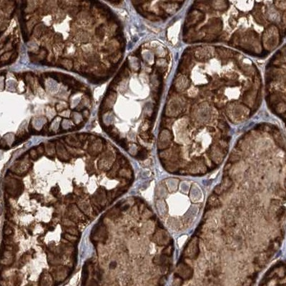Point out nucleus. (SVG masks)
Returning <instances> with one entry per match:
<instances>
[{
  "mask_svg": "<svg viewBox=\"0 0 286 286\" xmlns=\"http://www.w3.org/2000/svg\"><path fill=\"white\" fill-rule=\"evenodd\" d=\"M214 193L215 194V195H221L222 194V192H223L222 191V188H221V186H220V185H217L216 187L214 188Z\"/></svg>",
  "mask_w": 286,
  "mask_h": 286,
  "instance_id": "10",
  "label": "nucleus"
},
{
  "mask_svg": "<svg viewBox=\"0 0 286 286\" xmlns=\"http://www.w3.org/2000/svg\"><path fill=\"white\" fill-rule=\"evenodd\" d=\"M147 157V150L144 149H142L138 151L137 154V158L140 160H144Z\"/></svg>",
  "mask_w": 286,
  "mask_h": 286,
  "instance_id": "6",
  "label": "nucleus"
},
{
  "mask_svg": "<svg viewBox=\"0 0 286 286\" xmlns=\"http://www.w3.org/2000/svg\"><path fill=\"white\" fill-rule=\"evenodd\" d=\"M220 206H221V202H220V200H219V198L217 197V195H212L208 198V204H207V208H208L206 210V211H208L211 208H220Z\"/></svg>",
  "mask_w": 286,
  "mask_h": 286,
  "instance_id": "2",
  "label": "nucleus"
},
{
  "mask_svg": "<svg viewBox=\"0 0 286 286\" xmlns=\"http://www.w3.org/2000/svg\"><path fill=\"white\" fill-rule=\"evenodd\" d=\"M232 167V163H230V162H228L226 165H225V167H224V172H229V170H230V168H231Z\"/></svg>",
  "mask_w": 286,
  "mask_h": 286,
  "instance_id": "13",
  "label": "nucleus"
},
{
  "mask_svg": "<svg viewBox=\"0 0 286 286\" xmlns=\"http://www.w3.org/2000/svg\"><path fill=\"white\" fill-rule=\"evenodd\" d=\"M167 261V259L165 255H156L153 258V263L154 264L158 265H165Z\"/></svg>",
  "mask_w": 286,
  "mask_h": 286,
  "instance_id": "4",
  "label": "nucleus"
},
{
  "mask_svg": "<svg viewBox=\"0 0 286 286\" xmlns=\"http://www.w3.org/2000/svg\"><path fill=\"white\" fill-rule=\"evenodd\" d=\"M37 154H39V155H42V154L44 153V147H43V145L42 144H40L38 147H37Z\"/></svg>",
  "mask_w": 286,
  "mask_h": 286,
  "instance_id": "12",
  "label": "nucleus"
},
{
  "mask_svg": "<svg viewBox=\"0 0 286 286\" xmlns=\"http://www.w3.org/2000/svg\"><path fill=\"white\" fill-rule=\"evenodd\" d=\"M239 160H240V157L238 154H231L230 158H229V162H230V163L232 164L233 162H238Z\"/></svg>",
  "mask_w": 286,
  "mask_h": 286,
  "instance_id": "9",
  "label": "nucleus"
},
{
  "mask_svg": "<svg viewBox=\"0 0 286 286\" xmlns=\"http://www.w3.org/2000/svg\"><path fill=\"white\" fill-rule=\"evenodd\" d=\"M285 214V208L284 207H281L280 209L278 210V211L277 212V218L278 220L281 219L283 218V216Z\"/></svg>",
  "mask_w": 286,
  "mask_h": 286,
  "instance_id": "8",
  "label": "nucleus"
},
{
  "mask_svg": "<svg viewBox=\"0 0 286 286\" xmlns=\"http://www.w3.org/2000/svg\"><path fill=\"white\" fill-rule=\"evenodd\" d=\"M96 35L99 37V38H102L105 36V29L103 28V26H99L96 29Z\"/></svg>",
  "mask_w": 286,
  "mask_h": 286,
  "instance_id": "7",
  "label": "nucleus"
},
{
  "mask_svg": "<svg viewBox=\"0 0 286 286\" xmlns=\"http://www.w3.org/2000/svg\"><path fill=\"white\" fill-rule=\"evenodd\" d=\"M172 252H173V248L172 247V245H169L167 246V248H164V250H162V255H165L166 257H170L172 255Z\"/></svg>",
  "mask_w": 286,
  "mask_h": 286,
  "instance_id": "5",
  "label": "nucleus"
},
{
  "mask_svg": "<svg viewBox=\"0 0 286 286\" xmlns=\"http://www.w3.org/2000/svg\"><path fill=\"white\" fill-rule=\"evenodd\" d=\"M30 156L32 157V158L33 160H36V159L38 157L37 152L35 150H30Z\"/></svg>",
  "mask_w": 286,
  "mask_h": 286,
  "instance_id": "11",
  "label": "nucleus"
},
{
  "mask_svg": "<svg viewBox=\"0 0 286 286\" xmlns=\"http://www.w3.org/2000/svg\"><path fill=\"white\" fill-rule=\"evenodd\" d=\"M232 185V182L230 177H229L228 175H224V176L222 177V183L220 184V186H221L222 191L228 190L229 188H230Z\"/></svg>",
  "mask_w": 286,
  "mask_h": 286,
  "instance_id": "3",
  "label": "nucleus"
},
{
  "mask_svg": "<svg viewBox=\"0 0 286 286\" xmlns=\"http://www.w3.org/2000/svg\"><path fill=\"white\" fill-rule=\"evenodd\" d=\"M186 253H185L188 257L190 258H196L199 254V248H198V240L193 239L188 243L187 246L185 248Z\"/></svg>",
  "mask_w": 286,
  "mask_h": 286,
  "instance_id": "1",
  "label": "nucleus"
}]
</instances>
